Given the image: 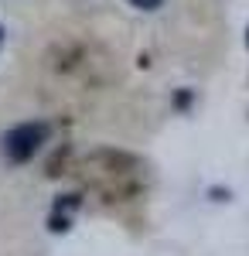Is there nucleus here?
<instances>
[{
  "label": "nucleus",
  "instance_id": "obj_1",
  "mask_svg": "<svg viewBox=\"0 0 249 256\" xmlns=\"http://www.w3.org/2000/svg\"><path fill=\"white\" fill-rule=\"evenodd\" d=\"M48 134H52L48 123H18V126H10L4 134L0 150H4V158L10 164H24V160H31L41 150V144L48 140Z\"/></svg>",
  "mask_w": 249,
  "mask_h": 256
},
{
  "label": "nucleus",
  "instance_id": "obj_2",
  "mask_svg": "<svg viewBox=\"0 0 249 256\" xmlns=\"http://www.w3.org/2000/svg\"><path fill=\"white\" fill-rule=\"evenodd\" d=\"M130 4H134V7H140V10H154L160 0H130Z\"/></svg>",
  "mask_w": 249,
  "mask_h": 256
},
{
  "label": "nucleus",
  "instance_id": "obj_3",
  "mask_svg": "<svg viewBox=\"0 0 249 256\" xmlns=\"http://www.w3.org/2000/svg\"><path fill=\"white\" fill-rule=\"evenodd\" d=\"M0 44H4V28H0Z\"/></svg>",
  "mask_w": 249,
  "mask_h": 256
},
{
  "label": "nucleus",
  "instance_id": "obj_4",
  "mask_svg": "<svg viewBox=\"0 0 249 256\" xmlns=\"http://www.w3.org/2000/svg\"><path fill=\"white\" fill-rule=\"evenodd\" d=\"M246 44H249V34H246Z\"/></svg>",
  "mask_w": 249,
  "mask_h": 256
}]
</instances>
